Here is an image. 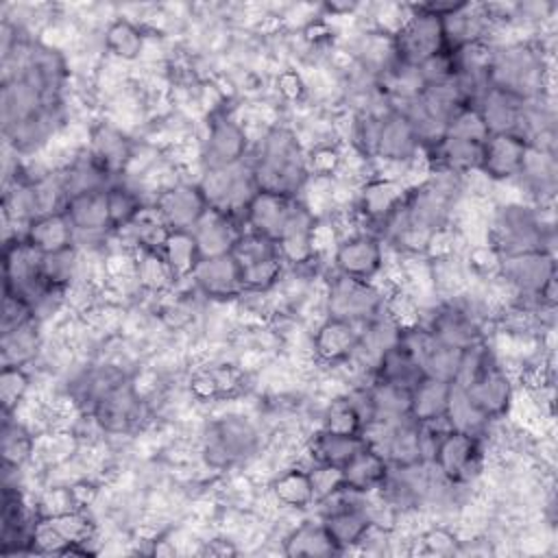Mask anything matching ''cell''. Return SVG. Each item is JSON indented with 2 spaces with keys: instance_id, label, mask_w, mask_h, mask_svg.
<instances>
[{
  "instance_id": "6da1fadb",
  "label": "cell",
  "mask_w": 558,
  "mask_h": 558,
  "mask_svg": "<svg viewBox=\"0 0 558 558\" xmlns=\"http://www.w3.org/2000/svg\"><path fill=\"white\" fill-rule=\"evenodd\" d=\"M554 35L490 44L486 70L488 87H495L521 102L554 96Z\"/></svg>"
},
{
  "instance_id": "7a4b0ae2",
  "label": "cell",
  "mask_w": 558,
  "mask_h": 558,
  "mask_svg": "<svg viewBox=\"0 0 558 558\" xmlns=\"http://www.w3.org/2000/svg\"><path fill=\"white\" fill-rule=\"evenodd\" d=\"M246 161L259 192L299 198L310 181L305 144L299 131L286 122H277L253 135Z\"/></svg>"
},
{
  "instance_id": "3957f363",
  "label": "cell",
  "mask_w": 558,
  "mask_h": 558,
  "mask_svg": "<svg viewBox=\"0 0 558 558\" xmlns=\"http://www.w3.org/2000/svg\"><path fill=\"white\" fill-rule=\"evenodd\" d=\"M486 240L501 253H527L556 248V220L554 205H534L527 201L493 203Z\"/></svg>"
},
{
  "instance_id": "277c9868",
  "label": "cell",
  "mask_w": 558,
  "mask_h": 558,
  "mask_svg": "<svg viewBox=\"0 0 558 558\" xmlns=\"http://www.w3.org/2000/svg\"><path fill=\"white\" fill-rule=\"evenodd\" d=\"M262 447L264 436L259 423L240 410H227L209 416L201 425L196 438V453L201 462L216 473L231 471L255 460L262 453Z\"/></svg>"
},
{
  "instance_id": "5b68a950",
  "label": "cell",
  "mask_w": 558,
  "mask_h": 558,
  "mask_svg": "<svg viewBox=\"0 0 558 558\" xmlns=\"http://www.w3.org/2000/svg\"><path fill=\"white\" fill-rule=\"evenodd\" d=\"M203 168H227L248 159L251 131L233 105L203 118L196 131Z\"/></svg>"
},
{
  "instance_id": "8992f818",
  "label": "cell",
  "mask_w": 558,
  "mask_h": 558,
  "mask_svg": "<svg viewBox=\"0 0 558 558\" xmlns=\"http://www.w3.org/2000/svg\"><path fill=\"white\" fill-rule=\"evenodd\" d=\"M388 288L381 281L353 279L338 272H327L323 281V312L353 325H366L384 314Z\"/></svg>"
},
{
  "instance_id": "52a82bcc",
  "label": "cell",
  "mask_w": 558,
  "mask_h": 558,
  "mask_svg": "<svg viewBox=\"0 0 558 558\" xmlns=\"http://www.w3.org/2000/svg\"><path fill=\"white\" fill-rule=\"evenodd\" d=\"M445 480L475 488L488 469V451L482 436L445 429L429 462Z\"/></svg>"
},
{
  "instance_id": "ba28073f",
  "label": "cell",
  "mask_w": 558,
  "mask_h": 558,
  "mask_svg": "<svg viewBox=\"0 0 558 558\" xmlns=\"http://www.w3.org/2000/svg\"><path fill=\"white\" fill-rule=\"evenodd\" d=\"M231 255L240 266L242 286L248 292H272L286 272L277 242L246 229L238 238Z\"/></svg>"
},
{
  "instance_id": "9c48e42d",
  "label": "cell",
  "mask_w": 558,
  "mask_h": 558,
  "mask_svg": "<svg viewBox=\"0 0 558 558\" xmlns=\"http://www.w3.org/2000/svg\"><path fill=\"white\" fill-rule=\"evenodd\" d=\"M89 414L96 418L105 438H120L142 432L146 421L153 418V405L135 392L129 377L100 397Z\"/></svg>"
},
{
  "instance_id": "30bf717a",
  "label": "cell",
  "mask_w": 558,
  "mask_h": 558,
  "mask_svg": "<svg viewBox=\"0 0 558 558\" xmlns=\"http://www.w3.org/2000/svg\"><path fill=\"white\" fill-rule=\"evenodd\" d=\"M196 181L211 209H218L240 220L246 205L257 192L248 161L227 168H203Z\"/></svg>"
},
{
  "instance_id": "8fae6325",
  "label": "cell",
  "mask_w": 558,
  "mask_h": 558,
  "mask_svg": "<svg viewBox=\"0 0 558 558\" xmlns=\"http://www.w3.org/2000/svg\"><path fill=\"white\" fill-rule=\"evenodd\" d=\"M386 244L377 233L355 231L340 238L329 259V270L366 281H379L386 268Z\"/></svg>"
},
{
  "instance_id": "7c38bea8",
  "label": "cell",
  "mask_w": 558,
  "mask_h": 558,
  "mask_svg": "<svg viewBox=\"0 0 558 558\" xmlns=\"http://www.w3.org/2000/svg\"><path fill=\"white\" fill-rule=\"evenodd\" d=\"M460 388L488 421H504L519 390L514 375L501 364L497 353Z\"/></svg>"
},
{
  "instance_id": "4fadbf2b",
  "label": "cell",
  "mask_w": 558,
  "mask_h": 558,
  "mask_svg": "<svg viewBox=\"0 0 558 558\" xmlns=\"http://www.w3.org/2000/svg\"><path fill=\"white\" fill-rule=\"evenodd\" d=\"M499 281L514 299H538L541 292L556 279V253L527 251L504 255L499 266Z\"/></svg>"
},
{
  "instance_id": "5bb4252c",
  "label": "cell",
  "mask_w": 558,
  "mask_h": 558,
  "mask_svg": "<svg viewBox=\"0 0 558 558\" xmlns=\"http://www.w3.org/2000/svg\"><path fill=\"white\" fill-rule=\"evenodd\" d=\"M41 255L22 235L2 242L4 290L22 296L31 307L48 290L41 279Z\"/></svg>"
},
{
  "instance_id": "9a60e30c",
  "label": "cell",
  "mask_w": 558,
  "mask_h": 558,
  "mask_svg": "<svg viewBox=\"0 0 558 558\" xmlns=\"http://www.w3.org/2000/svg\"><path fill=\"white\" fill-rule=\"evenodd\" d=\"M408 11L410 13H408L405 22L392 35V48H395L397 61L418 68L429 57L447 50L445 35H442V22L436 15L416 11L410 2H408Z\"/></svg>"
},
{
  "instance_id": "2e32d148",
  "label": "cell",
  "mask_w": 558,
  "mask_h": 558,
  "mask_svg": "<svg viewBox=\"0 0 558 558\" xmlns=\"http://www.w3.org/2000/svg\"><path fill=\"white\" fill-rule=\"evenodd\" d=\"M425 148L418 142V135L410 120L395 107L386 109L379 116V126H377V137H375V148H373V161L390 166V168H401L408 170Z\"/></svg>"
},
{
  "instance_id": "e0dca14e",
  "label": "cell",
  "mask_w": 558,
  "mask_h": 558,
  "mask_svg": "<svg viewBox=\"0 0 558 558\" xmlns=\"http://www.w3.org/2000/svg\"><path fill=\"white\" fill-rule=\"evenodd\" d=\"M408 185L392 177H368L364 179L353 198L351 211L364 231L377 233L390 214L405 201Z\"/></svg>"
},
{
  "instance_id": "ac0fdd59",
  "label": "cell",
  "mask_w": 558,
  "mask_h": 558,
  "mask_svg": "<svg viewBox=\"0 0 558 558\" xmlns=\"http://www.w3.org/2000/svg\"><path fill=\"white\" fill-rule=\"evenodd\" d=\"M150 207L170 231L174 229L190 231L201 220V216L209 209L198 181L190 177H181L179 181L159 190L153 196Z\"/></svg>"
},
{
  "instance_id": "d6986e66",
  "label": "cell",
  "mask_w": 558,
  "mask_h": 558,
  "mask_svg": "<svg viewBox=\"0 0 558 558\" xmlns=\"http://www.w3.org/2000/svg\"><path fill=\"white\" fill-rule=\"evenodd\" d=\"M362 325L323 316L310 331V349L316 366L336 368L353 360L360 347Z\"/></svg>"
},
{
  "instance_id": "ffe728a7",
  "label": "cell",
  "mask_w": 558,
  "mask_h": 558,
  "mask_svg": "<svg viewBox=\"0 0 558 558\" xmlns=\"http://www.w3.org/2000/svg\"><path fill=\"white\" fill-rule=\"evenodd\" d=\"M135 146L137 140L107 118L92 122L87 129L85 148L111 179H120L126 172Z\"/></svg>"
},
{
  "instance_id": "44dd1931",
  "label": "cell",
  "mask_w": 558,
  "mask_h": 558,
  "mask_svg": "<svg viewBox=\"0 0 558 558\" xmlns=\"http://www.w3.org/2000/svg\"><path fill=\"white\" fill-rule=\"evenodd\" d=\"M190 281L207 303H233L244 290L240 266L231 253L201 257Z\"/></svg>"
},
{
  "instance_id": "7402d4cb",
  "label": "cell",
  "mask_w": 558,
  "mask_h": 558,
  "mask_svg": "<svg viewBox=\"0 0 558 558\" xmlns=\"http://www.w3.org/2000/svg\"><path fill=\"white\" fill-rule=\"evenodd\" d=\"M530 144L519 133H490L482 144L480 170L493 183H512L525 161Z\"/></svg>"
},
{
  "instance_id": "603a6c76",
  "label": "cell",
  "mask_w": 558,
  "mask_h": 558,
  "mask_svg": "<svg viewBox=\"0 0 558 558\" xmlns=\"http://www.w3.org/2000/svg\"><path fill=\"white\" fill-rule=\"evenodd\" d=\"M512 183L519 187L523 201L534 205H554V194L558 183L556 153H547L530 146L525 161L521 166V172Z\"/></svg>"
},
{
  "instance_id": "cb8c5ba5",
  "label": "cell",
  "mask_w": 558,
  "mask_h": 558,
  "mask_svg": "<svg viewBox=\"0 0 558 558\" xmlns=\"http://www.w3.org/2000/svg\"><path fill=\"white\" fill-rule=\"evenodd\" d=\"M440 22H442L445 48L449 52H456L471 44L488 41L490 33H493V24H490L482 2L462 0V4L456 11H451L449 15H445Z\"/></svg>"
},
{
  "instance_id": "d4e9b609",
  "label": "cell",
  "mask_w": 558,
  "mask_h": 558,
  "mask_svg": "<svg viewBox=\"0 0 558 558\" xmlns=\"http://www.w3.org/2000/svg\"><path fill=\"white\" fill-rule=\"evenodd\" d=\"M268 497L275 508L283 512H307L314 508V490L305 464L290 462L272 473L268 482Z\"/></svg>"
},
{
  "instance_id": "484cf974",
  "label": "cell",
  "mask_w": 558,
  "mask_h": 558,
  "mask_svg": "<svg viewBox=\"0 0 558 558\" xmlns=\"http://www.w3.org/2000/svg\"><path fill=\"white\" fill-rule=\"evenodd\" d=\"M296 201L299 198L279 196V194L257 190L242 214V225L246 231L266 235L277 242L292 216Z\"/></svg>"
},
{
  "instance_id": "4316f807",
  "label": "cell",
  "mask_w": 558,
  "mask_h": 558,
  "mask_svg": "<svg viewBox=\"0 0 558 558\" xmlns=\"http://www.w3.org/2000/svg\"><path fill=\"white\" fill-rule=\"evenodd\" d=\"M190 231L198 244L201 257H218L233 251L238 238L244 231V225L240 218L209 207Z\"/></svg>"
},
{
  "instance_id": "83f0119b",
  "label": "cell",
  "mask_w": 558,
  "mask_h": 558,
  "mask_svg": "<svg viewBox=\"0 0 558 558\" xmlns=\"http://www.w3.org/2000/svg\"><path fill=\"white\" fill-rule=\"evenodd\" d=\"M281 554L290 558H331L340 556V549L318 517H305L283 532Z\"/></svg>"
},
{
  "instance_id": "f1b7e54d",
  "label": "cell",
  "mask_w": 558,
  "mask_h": 558,
  "mask_svg": "<svg viewBox=\"0 0 558 558\" xmlns=\"http://www.w3.org/2000/svg\"><path fill=\"white\" fill-rule=\"evenodd\" d=\"M144 46H146V26L140 20H133L120 13L105 22L102 26L105 57L133 65V63H140Z\"/></svg>"
},
{
  "instance_id": "f546056e",
  "label": "cell",
  "mask_w": 558,
  "mask_h": 558,
  "mask_svg": "<svg viewBox=\"0 0 558 558\" xmlns=\"http://www.w3.org/2000/svg\"><path fill=\"white\" fill-rule=\"evenodd\" d=\"M44 325L33 318L15 329L0 333V364L33 368L44 355L46 333Z\"/></svg>"
},
{
  "instance_id": "4dcf8cb0",
  "label": "cell",
  "mask_w": 558,
  "mask_h": 558,
  "mask_svg": "<svg viewBox=\"0 0 558 558\" xmlns=\"http://www.w3.org/2000/svg\"><path fill=\"white\" fill-rule=\"evenodd\" d=\"M473 105L480 111L488 135L490 133H517L519 122H521V111H523L521 100H517L495 87H486L475 98Z\"/></svg>"
},
{
  "instance_id": "1f68e13d",
  "label": "cell",
  "mask_w": 558,
  "mask_h": 558,
  "mask_svg": "<svg viewBox=\"0 0 558 558\" xmlns=\"http://www.w3.org/2000/svg\"><path fill=\"white\" fill-rule=\"evenodd\" d=\"M150 205V198L142 192L137 183L126 177H120L107 187V207L111 231H122L131 227L140 214Z\"/></svg>"
},
{
  "instance_id": "d6a6232c",
  "label": "cell",
  "mask_w": 558,
  "mask_h": 558,
  "mask_svg": "<svg viewBox=\"0 0 558 558\" xmlns=\"http://www.w3.org/2000/svg\"><path fill=\"white\" fill-rule=\"evenodd\" d=\"M22 238L39 253H54L72 246L76 233L63 211H52V214H41L33 218L24 227Z\"/></svg>"
},
{
  "instance_id": "836d02e7",
  "label": "cell",
  "mask_w": 558,
  "mask_h": 558,
  "mask_svg": "<svg viewBox=\"0 0 558 558\" xmlns=\"http://www.w3.org/2000/svg\"><path fill=\"white\" fill-rule=\"evenodd\" d=\"M133 277H135L140 292L148 299H161V296L170 294L179 283L174 279L172 270L168 268L161 251H150V248L135 251Z\"/></svg>"
},
{
  "instance_id": "e575fe53",
  "label": "cell",
  "mask_w": 558,
  "mask_h": 558,
  "mask_svg": "<svg viewBox=\"0 0 558 558\" xmlns=\"http://www.w3.org/2000/svg\"><path fill=\"white\" fill-rule=\"evenodd\" d=\"M449 392L451 384L434 377H421L410 390V418L418 425L445 421Z\"/></svg>"
},
{
  "instance_id": "d590c367",
  "label": "cell",
  "mask_w": 558,
  "mask_h": 558,
  "mask_svg": "<svg viewBox=\"0 0 558 558\" xmlns=\"http://www.w3.org/2000/svg\"><path fill=\"white\" fill-rule=\"evenodd\" d=\"M390 471V464L388 460L371 449V447H362L344 466H342V477H344V486L357 490V493H375L381 482L386 480Z\"/></svg>"
},
{
  "instance_id": "8d00e7d4",
  "label": "cell",
  "mask_w": 558,
  "mask_h": 558,
  "mask_svg": "<svg viewBox=\"0 0 558 558\" xmlns=\"http://www.w3.org/2000/svg\"><path fill=\"white\" fill-rule=\"evenodd\" d=\"M0 453L4 469H26L35 456V434L13 414H2Z\"/></svg>"
},
{
  "instance_id": "74e56055",
  "label": "cell",
  "mask_w": 558,
  "mask_h": 558,
  "mask_svg": "<svg viewBox=\"0 0 558 558\" xmlns=\"http://www.w3.org/2000/svg\"><path fill=\"white\" fill-rule=\"evenodd\" d=\"M381 456L388 460L390 466H412V464L425 462L421 425L412 418L397 421L390 429V436Z\"/></svg>"
},
{
  "instance_id": "f35d334b",
  "label": "cell",
  "mask_w": 558,
  "mask_h": 558,
  "mask_svg": "<svg viewBox=\"0 0 558 558\" xmlns=\"http://www.w3.org/2000/svg\"><path fill=\"white\" fill-rule=\"evenodd\" d=\"M364 386L371 403V418H384V421L410 418L412 388L397 386L390 381H379V379H368Z\"/></svg>"
},
{
  "instance_id": "ab89813d",
  "label": "cell",
  "mask_w": 558,
  "mask_h": 558,
  "mask_svg": "<svg viewBox=\"0 0 558 558\" xmlns=\"http://www.w3.org/2000/svg\"><path fill=\"white\" fill-rule=\"evenodd\" d=\"M421 377H423L421 364L403 342H399L397 347L386 351L377 360V364L373 368V375H371V379L390 381V384L405 386V388H412Z\"/></svg>"
},
{
  "instance_id": "60d3db41",
  "label": "cell",
  "mask_w": 558,
  "mask_h": 558,
  "mask_svg": "<svg viewBox=\"0 0 558 558\" xmlns=\"http://www.w3.org/2000/svg\"><path fill=\"white\" fill-rule=\"evenodd\" d=\"M161 255L172 270L177 281H187L201 262V251L198 244L187 229H174L168 231L163 244H161Z\"/></svg>"
},
{
  "instance_id": "b9f144b4",
  "label": "cell",
  "mask_w": 558,
  "mask_h": 558,
  "mask_svg": "<svg viewBox=\"0 0 558 558\" xmlns=\"http://www.w3.org/2000/svg\"><path fill=\"white\" fill-rule=\"evenodd\" d=\"M445 423H447L449 429H458V432H466V434H475V436L484 438L488 427L495 421H488L473 405V401L466 397V392L460 386L451 384L449 403H447V412H445Z\"/></svg>"
},
{
  "instance_id": "7bdbcfd3",
  "label": "cell",
  "mask_w": 558,
  "mask_h": 558,
  "mask_svg": "<svg viewBox=\"0 0 558 558\" xmlns=\"http://www.w3.org/2000/svg\"><path fill=\"white\" fill-rule=\"evenodd\" d=\"M362 425H364L362 414L357 412V408L344 392V395H338V397H331L325 401V405L318 414L316 429H325V432L340 434V436H360Z\"/></svg>"
},
{
  "instance_id": "ee69618b",
  "label": "cell",
  "mask_w": 558,
  "mask_h": 558,
  "mask_svg": "<svg viewBox=\"0 0 558 558\" xmlns=\"http://www.w3.org/2000/svg\"><path fill=\"white\" fill-rule=\"evenodd\" d=\"M429 275H432V288L436 299H449L462 292L471 281V275L460 253L429 259Z\"/></svg>"
},
{
  "instance_id": "f6af8a7d",
  "label": "cell",
  "mask_w": 558,
  "mask_h": 558,
  "mask_svg": "<svg viewBox=\"0 0 558 558\" xmlns=\"http://www.w3.org/2000/svg\"><path fill=\"white\" fill-rule=\"evenodd\" d=\"M35 390L33 371L22 366L0 368V408L2 414H13Z\"/></svg>"
},
{
  "instance_id": "bcb514c9",
  "label": "cell",
  "mask_w": 558,
  "mask_h": 558,
  "mask_svg": "<svg viewBox=\"0 0 558 558\" xmlns=\"http://www.w3.org/2000/svg\"><path fill=\"white\" fill-rule=\"evenodd\" d=\"M342 155H344V144H340L336 140L314 142V144L305 146V161H307L310 177L333 179L340 172Z\"/></svg>"
},
{
  "instance_id": "7dc6e473",
  "label": "cell",
  "mask_w": 558,
  "mask_h": 558,
  "mask_svg": "<svg viewBox=\"0 0 558 558\" xmlns=\"http://www.w3.org/2000/svg\"><path fill=\"white\" fill-rule=\"evenodd\" d=\"M501 257H504V255H501L488 240L471 242V244H466V248L462 251L464 266H466L471 279H477V281L495 279V277L499 275Z\"/></svg>"
},
{
  "instance_id": "c3c4849f",
  "label": "cell",
  "mask_w": 558,
  "mask_h": 558,
  "mask_svg": "<svg viewBox=\"0 0 558 558\" xmlns=\"http://www.w3.org/2000/svg\"><path fill=\"white\" fill-rule=\"evenodd\" d=\"M414 541L418 543V551L421 554L453 556V554H460L462 536L449 523H432L425 530H421Z\"/></svg>"
},
{
  "instance_id": "681fc988",
  "label": "cell",
  "mask_w": 558,
  "mask_h": 558,
  "mask_svg": "<svg viewBox=\"0 0 558 558\" xmlns=\"http://www.w3.org/2000/svg\"><path fill=\"white\" fill-rule=\"evenodd\" d=\"M445 135L484 144V140L488 137V131H486L484 120H482L480 111L475 109V105L473 102H464V105H460L451 113V118L447 122V129H445Z\"/></svg>"
},
{
  "instance_id": "f907efd6",
  "label": "cell",
  "mask_w": 558,
  "mask_h": 558,
  "mask_svg": "<svg viewBox=\"0 0 558 558\" xmlns=\"http://www.w3.org/2000/svg\"><path fill=\"white\" fill-rule=\"evenodd\" d=\"M272 89L283 105L296 107L310 98L305 74L294 65H283L272 76Z\"/></svg>"
},
{
  "instance_id": "816d5d0a",
  "label": "cell",
  "mask_w": 558,
  "mask_h": 558,
  "mask_svg": "<svg viewBox=\"0 0 558 558\" xmlns=\"http://www.w3.org/2000/svg\"><path fill=\"white\" fill-rule=\"evenodd\" d=\"M185 384H187V395H190L192 403H220L222 401L220 386H218V379H216L209 362H203L194 371H190Z\"/></svg>"
},
{
  "instance_id": "f5cc1de1",
  "label": "cell",
  "mask_w": 558,
  "mask_h": 558,
  "mask_svg": "<svg viewBox=\"0 0 558 558\" xmlns=\"http://www.w3.org/2000/svg\"><path fill=\"white\" fill-rule=\"evenodd\" d=\"M310 480H312V490H314V506L323 499H327L329 495H333L336 490H340L344 486V477H342V466H333V464H310Z\"/></svg>"
},
{
  "instance_id": "db71d44e",
  "label": "cell",
  "mask_w": 558,
  "mask_h": 558,
  "mask_svg": "<svg viewBox=\"0 0 558 558\" xmlns=\"http://www.w3.org/2000/svg\"><path fill=\"white\" fill-rule=\"evenodd\" d=\"M418 74L427 85H440V83H447L456 76V59H453V52L449 50H442L434 57H429L427 61H423L418 65Z\"/></svg>"
},
{
  "instance_id": "11a10c76",
  "label": "cell",
  "mask_w": 558,
  "mask_h": 558,
  "mask_svg": "<svg viewBox=\"0 0 558 558\" xmlns=\"http://www.w3.org/2000/svg\"><path fill=\"white\" fill-rule=\"evenodd\" d=\"M33 318H35L33 307L22 296L4 290L2 316H0V333L9 331V329H15V327H20V325H24V323H28Z\"/></svg>"
}]
</instances>
